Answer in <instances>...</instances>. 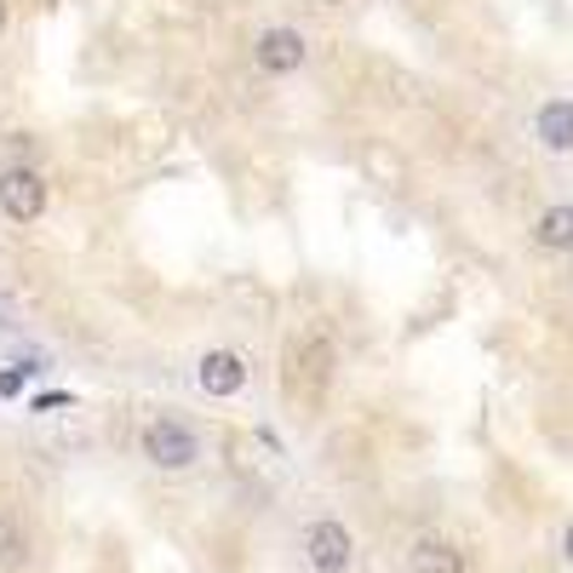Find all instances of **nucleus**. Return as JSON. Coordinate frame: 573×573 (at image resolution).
I'll use <instances>...</instances> for the list:
<instances>
[{
	"label": "nucleus",
	"instance_id": "1",
	"mask_svg": "<svg viewBox=\"0 0 573 573\" xmlns=\"http://www.w3.org/2000/svg\"><path fill=\"white\" fill-rule=\"evenodd\" d=\"M144 459L155 470H190L201 459V436L178 419H150L144 424Z\"/></svg>",
	"mask_w": 573,
	"mask_h": 573
},
{
	"label": "nucleus",
	"instance_id": "2",
	"mask_svg": "<svg viewBox=\"0 0 573 573\" xmlns=\"http://www.w3.org/2000/svg\"><path fill=\"white\" fill-rule=\"evenodd\" d=\"M305 562H310L316 573H350V562H356V539H350V528L332 522V516L310 522V528H305Z\"/></svg>",
	"mask_w": 573,
	"mask_h": 573
},
{
	"label": "nucleus",
	"instance_id": "3",
	"mask_svg": "<svg viewBox=\"0 0 573 573\" xmlns=\"http://www.w3.org/2000/svg\"><path fill=\"white\" fill-rule=\"evenodd\" d=\"M0 213L12 224H35L47 213V184H41L35 166H7V173H0Z\"/></svg>",
	"mask_w": 573,
	"mask_h": 573
},
{
	"label": "nucleus",
	"instance_id": "4",
	"mask_svg": "<svg viewBox=\"0 0 573 573\" xmlns=\"http://www.w3.org/2000/svg\"><path fill=\"white\" fill-rule=\"evenodd\" d=\"M305 35H298V29H264V35L253 41V63L264 75H293L298 63H305Z\"/></svg>",
	"mask_w": 573,
	"mask_h": 573
},
{
	"label": "nucleus",
	"instance_id": "5",
	"mask_svg": "<svg viewBox=\"0 0 573 573\" xmlns=\"http://www.w3.org/2000/svg\"><path fill=\"white\" fill-rule=\"evenodd\" d=\"M287 367H293L287 385H293L298 374H305V379H310V396H316V390L327 385V367H332V345H327V332H321V327H310L305 339H298V345L287 350Z\"/></svg>",
	"mask_w": 573,
	"mask_h": 573
},
{
	"label": "nucleus",
	"instance_id": "6",
	"mask_svg": "<svg viewBox=\"0 0 573 573\" xmlns=\"http://www.w3.org/2000/svg\"><path fill=\"white\" fill-rule=\"evenodd\" d=\"M533 139L551 155H573V98H545L533 115Z\"/></svg>",
	"mask_w": 573,
	"mask_h": 573
},
{
	"label": "nucleus",
	"instance_id": "7",
	"mask_svg": "<svg viewBox=\"0 0 573 573\" xmlns=\"http://www.w3.org/2000/svg\"><path fill=\"white\" fill-rule=\"evenodd\" d=\"M195 385L207 390V396H235L247 385V361L235 356V350H207L201 356V367H195Z\"/></svg>",
	"mask_w": 573,
	"mask_h": 573
},
{
	"label": "nucleus",
	"instance_id": "8",
	"mask_svg": "<svg viewBox=\"0 0 573 573\" xmlns=\"http://www.w3.org/2000/svg\"><path fill=\"white\" fill-rule=\"evenodd\" d=\"M533 247L539 253H573V207H545V213H539Z\"/></svg>",
	"mask_w": 573,
	"mask_h": 573
},
{
	"label": "nucleus",
	"instance_id": "9",
	"mask_svg": "<svg viewBox=\"0 0 573 573\" xmlns=\"http://www.w3.org/2000/svg\"><path fill=\"white\" fill-rule=\"evenodd\" d=\"M413 573H464V551L448 545V539H419L413 556H408Z\"/></svg>",
	"mask_w": 573,
	"mask_h": 573
},
{
	"label": "nucleus",
	"instance_id": "10",
	"mask_svg": "<svg viewBox=\"0 0 573 573\" xmlns=\"http://www.w3.org/2000/svg\"><path fill=\"white\" fill-rule=\"evenodd\" d=\"M12 562H23V528L12 511H0V567H12Z\"/></svg>",
	"mask_w": 573,
	"mask_h": 573
},
{
	"label": "nucleus",
	"instance_id": "11",
	"mask_svg": "<svg viewBox=\"0 0 573 573\" xmlns=\"http://www.w3.org/2000/svg\"><path fill=\"white\" fill-rule=\"evenodd\" d=\"M23 374H29V367H23ZM23 374H18V367H12V374H0V396H18V390H23Z\"/></svg>",
	"mask_w": 573,
	"mask_h": 573
},
{
	"label": "nucleus",
	"instance_id": "12",
	"mask_svg": "<svg viewBox=\"0 0 573 573\" xmlns=\"http://www.w3.org/2000/svg\"><path fill=\"white\" fill-rule=\"evenodd\" d=\"M562 556L573 562V522H567V533H562Z\"/></svg>",
	"mask_w": 573,
	"mask_h": 573
},
{
	"label": "nucleus",
	"instance_id": "13",
	"mask_svg": "<svg viewBox=\"0 0 573 573\" xmlns=\"http://www.w3.org/2000/svg\"><path fill=\"white\" fill-rule=\"evenodd\" d=\"M0 29H7V0H0Z\"/></svg>",
	"mask_w": 573,
	"mask_h": 573
}]
</instances>
